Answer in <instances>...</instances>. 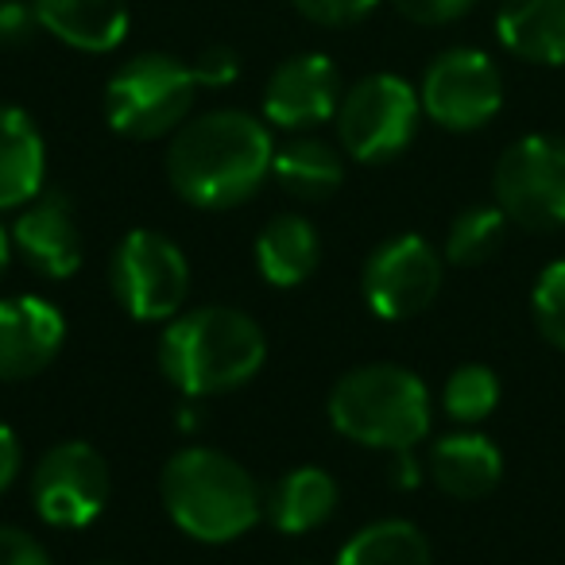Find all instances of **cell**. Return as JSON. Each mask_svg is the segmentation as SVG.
<instances>
[{
    "label": "cell",
    "instance_id": "24",
    "mask_svg": "<svg viewBox=\"0 0 565 565\" xmlns=\"http://www.w3.org/2000/svg\"><path fill=\"white\" fill-rule=\"evenodd\" d=\"M495 403H500V380L484 364H461L441 392V407L457 423H480V418L492 415Z\"/></svg>",
    "mask_w": 565,
    "mask_h": 565
},
{
    "label": "cell",
    "instance_id": "20",
    "mask_svg": "<svg viewBox=\"0 0 565 565\" xmlns=\"http://www.w3.org/2000/svg\"><path fill=\"white\" fill-rule=\"evenodd\" d=\"M338 508V480L318 465H299L279 484L271 488L264 511L279 531L287 534H307L322 526Z\"/></svg>",
    "mask_w": 565,
    "mask_h": 565
},
{
    "label": "cell",
    "instance_id": "15",
    "mask_svg": "<svg viewBox=\"0 0 565 565\" xmlns=\"http://www.w3.org/2000/svg\"><path fill=\"white\" fill-rule=\"evenodd\" d=\"M32 9L43 32L86 55H109L128 35L125 0H32Z\"/></svg>",
    "mask_w": 565,
    "mask_h": 565
},
{
    "label": "cell",
    "instance_id": "16",
    "mask_svg": "<svg viewBox=\"0 0 565 565\" xmlns=\"http://www.w3.org/2000/svg\"><path fill=\"white\" fill-rule=\"evenodd\" d=\"M495 35L523 63L565 66V0H503Z\"/></svg>",
    "mask_w": 565,
    "mask_h": 565
},
{
    "label": "cell",
    "instance_id": "4",
    "mask_svg": "<svg viewBox=\"0 0 565 565\" xmlns=\"http://www.w3.org/2000/svg\"><path fill=\"white\" fill-rule=\"evenodd\" d=\"M330 423L349 441L403 454L430 434V392L411 369L364 364L338 380L330 395Z\"/></svg>",
    "mask_w": 565,
    "mask_h": 565
},
{
    "label": "cell",
    "instance_id": "10",
    "mask_svg": "<svg viewBox=\"0 0 565 565\" xmlns=\"http://www.w3.org/2000/svg\"><path fill=\"white\" fill-rule=\"evenodd\" d=\"M113 492L109 465L89 441H58L35 461L32 503L43 523L78 531L105 511Z\"/></svg>",
    "mask_w": 565,
    "mask_h": 565
},
{
    "label": "cell",
    "instance_id": "23",
    "mask_svg": "<svg viewBox=\"0 0 565 565\" xmlns=\"http://www.w3.org/2000/svg\"><path fill=\"white\" fill-rule=\"evenodd\" d=\"M503 236H508V213L500 205H472L449 228L446 259L457 267L488 264L503 248Z\"/></svg>",
    "mask_w": 565,
    "mask_h": 565
},
{
    "label": "cell",
    "instance_id": "25",
    "mask_svg": "<svg viewBox=\"0 0 565 565\" xmlns=\"http://www.w3.org/2000/svg\"><path fill=\"white\" fill-rule=\"evenodd\" d=\"M531 315L539 333L554 349H565V259L542 267L531 291Z\"/></svg>",
    "mask_w": 565,
    "mask_h": 565
},
{
    "label": "cell",
    "instance_id": "30",
    "mask_svg": "<svg viewBox=\"0 0 565 565\" xmlns=\"http://www.w3.org/2000/svg\"><path fill=\"white\" fill-rule=\"evenodd\" d=\"M0 565H51V557L28 531L0 526Z\"/></svg>",
    "mask_w": 565,
    "mask_h": 565
},
{
    "label": "cell",
    "instance_id": "27",
    "mask_svg": "<svg viewBox=\"0 0 565 565\" xmlns=\"http://www.w3.org/2000/svg\"><path fill=\"white\" fill-rule=\"evenodd\" d=\"M392 4L403 20H411V24L441 28V24H454V20L469 17L477 0H392Z\"/></svg>",
    "mask_w": 565,
    "mask_h": 565
},
{
    "label": "cell",
    "instance_id": "33",
    "mask_svg": "<svg viewBox=\"0 0 565 565\" xmlns=\"http://www.w3.org/2000/svg\"><path fill=\"white\" fill-rule=\"evenodd\" d=\"M94 565H113V562H94Z\"/></svg>",
    "mask_w": 565,
    "mask_h": 565
},
{
    "label": "cell",
    "instance_id": "8",
    "mask_svg": "<svg viewBox=\"0 0 565 565\" xmlns=\"http://www.w3.org/2000/svg\"><path fill=\"white\" fill-rule=\"evenodd\" d=\"M495 205L508 221L534 233L565 225V140L557 136H523L508 143L492 174Z\"/></svg>",
    "mask_w": 565,
    "mask_h": 565
},
{
    "label": "cell",
    "instance_id": "22",
    "mask_svg": "<svg viewBox=\"0 0 565 565\" xmlns=\"http://www.w3.org/2000/svg\"><path fill=\"white\" fill-rule=\"evenodd\" d=\"M338 565H430V542L407 519H380L345 542Z\"/></svg>",
    "mask_w": 565,
    "mask_h": 565
},
{
    "label": "cell",
    "instance_id": "9",
    "mask_svg": "<svg viewBox=\"0 0 565 565\" xmlns=\"http://www.w3.org/2000/svg\"><path fill=\"white\" fill-rule=\"evenodd\" d=\"M418 102L434 125L449 128V132H477L503 105L500 66L477 47L441 51L426 66Z\"/></svg>",
    "mask_w": 565,
    "mask_h": 565
},
{
    "label": "cell",
    "instance_id": "29",
    "mask_svg": "<svg viewBox=\"0 0 565 565\" xmlns=\"http://www.w3.org/2000/svg\"><path fill=\"white\" fill-rule=\"evenodd\" d=\"M236 74H241V58H236L233 47H210V51H202L194 63L198 86H210V89L233 86Z\"/></svg>",
    "mask_w": 565,
    "mask_h": 565
},
{
    "label": "cell",
    "instance_id": "28",
    "mask_svg": "<svg viewBox=\"0 0 565 565\" xmlns=\"http://www.w3.org/2000/svg\"><path fill=\"white\" fill-rule=\"evenodd\" d=\"M40 32L43 28L35 20L32 4H24V0H0V47L4 51L28 47Z\"/></svg>",
    "mask_w": 565,
    "mask_h": 565
},
{
    "label": "cell",
    "instance_id": "17",
    "mask_svg": "<svg viewBox=\"0 0 565 565\" xmlns=\"http://www.w3.org/2000/svg\"><path fill=\"white\" fill-rule=\"evenodd\" d=\"M47 148L35 120L17 105H0V210H20L43 194Z\"/></svg>",
    "mask_w": 565,
    "mask_h": 565
},
{
    "label": "cell",
    "instance_id": "13",
    "mask_svg": "<svg viewBox=\"0 0 565 565\" xmlns=\"http://www.w3.org/2000/svg\"><path fill=\"white\" fill-rule=\"evenodd\" d=\"M66 338L63 310L40 295L0 299V384L40 376Z\"/></svg>",
    "mask_w": 565,
    "mask_h": 565
},
{
    "label": "cell",
    "instance_id": "31",
    "mask_svg": "<svg viewBox=\"0 0 565 565\" xmlns=\"http://www.w3.org/2000/svg\"><path fill=\"white\" fill-rule=\"evenodd\" d=\"M20 461H24V454H20V438L9 430V426L0 423V492L20 477Z\"/></svg>",
    "mask_w": 565,
    "mask_h": 565
},
{
    "label": "cell",
    "instance_id": "19",
    "mask_svg": "<svg viewBox=\"0 0 565 565\" xmlns=\"http://www.w3.org/2000/svg\"><path fill=\"white\" fill-rule=\"evenodd\" d=\"M322 241L299 213H279L256 236V264L271 287H299L318 271Z\"/></svg>",
    "mask_w": 565,
    "mask_h": 565
},
{
    "label": "cell",
    "instance_id": "21",
    "mask_svg": "<svg viewBox=\"0 0 565 565\" xmlns=\"http://www.w3.org/2000/svg\"><path fill=\"white\" fill-rule=\"evenodd\" d=\"M271 174L282 190L302 202H326L345 179V167L333 143L318 140V136H295L282 148H275Z\"/></svg>",
    "mask_w": 565,
    "mask_h": 565
},
{
    "label": "cell",
    "instance_id": "6",
    "mask_svg": "<svg viewBox=\"0 0 565 565\" xmlns=\"http://www.w3.org/2000/svg\"><path fill=\"white\" fill-rule=\"evenodd\" d=\"M423 120V102L411 82L395 74H369L341 94L338 136L356 163H387L411 148Z\"/></svg>",
    "mask_w": 565,
    "mask_h": 565
},
{
    "label": "cell",
    "instance_id": "32",
    "mask_svg": "<svg viewBox=\"0 0 565 565\" xmlns=\"http://www.w3.org/2000/svg\"><path fill=\"white\" fill-rule=\"evenodd\" d=\"M9 259H12V236L0 228V275H4V267H9Z\"/></svg>",
    "mask_w": 565,
    "mask_h": 565
},
{
    "label": "cell",
    "instance_id": "7",
    "mask_svg": "<svg viewBox=\"0 0 565 565\" xmlns=\"http://www.w3.org/2000/svg\"><path fill=\"white\" fill-rule=\"evenodd\" d=\"M109 282L136 322H171L190 291V264L171 236L132 228L113 252Z\"/></svg>",
    "mask_w": 565,
    "mask_h": 565
},
{
    "label": "cell",
    "instance_id": "2",
    "mask_svg": "<svg viewBox=\"0 0 565 565\" xmlns=\"http://www.w3.org/2000/svg\"><path fill=\"white\" fill-rule=\"evenodd\" d=\"M264 330L244 310L202 307L174 315L159 338V369L182 395H225L264 369Z\"/></svg>",
    "mask_w": 565,
    "mask_h": 565
},
{
    "label": "cell",
    "instance_id": "1",
    "mask_svg": "<svg viewBox=\"0 0 565 565\" xmlns=\"http://www.w3.org/2000/svg\"><path fill=\"white\" fill-rule=\"evenodd\" d=\"M275 143L264 120L241 109H213L186 120L167 148V179L198 210H233L271 179Z\"/></svg>",
    "mask_w": 565,
    "mask_h": 565
},
{
    "label": "cell",
    "instance_id": "14",
    "mask_svg": "<svg viewBox=\"0 0 565 565\" xmlns=\"http://www.w3.org/2000/svg\"><path fill=\"white\" fill-rule=\"evenodd\" d=\"M12 248L43 279H71L82 267V228L71 198L58 190L32 198L12 225Z\"/></svg>",
    "mask_w": 565,
    "mask_h": 565
},
{
    "label": "cell",
    "instance_id": "5",
    "mask_svg": "<svg viewBox=\"0 0 565 565\" xmlns=\"http://www.w3.org/2000/svg\"><path fill=\"white\" fill-rule=\"evenodd\" d=\"M194 66L171 55H136L105 86V120L128 140L174 136L198 97Z\"/></svg>",
    "mask_w": 565,
    "mask_h": 565
},
{
    "label": "cell",
    "instance_id": "18",
    "mask_svg": "<svg viewBox=\"0 0 565 565\" xmlns=\"http://www.w3.org/2000/svg\"><path fill=\"white\" fill-rule=\"evenodd\" d=\"M430 477L454 500H480L503 477V457L484 434H449L430 449Z\"/></svg>",
    "mask_w": 565,
    "mask_h": 565
},
{
    "label": "cell",
    "instance_id": "3",
    "mask_svg": "<svg viewBox=\"0 0 565 565\" xmlns=\"http://www.w3.org/2000/svg\"><path fill=\"white\" fill-rule=\"evenodd\" d=\"M163 508L198 542H233L259 523L264 495L252 472L210 446H186L163 465Z\"/></svg>",
    "mask_w": 565,
    "mask_h": 565
},
{
    "label": "cell",
    "instance_id": "11",
    "mask_svg": "<svg viewBox=\"0 0 565 565\" xmlns=\"http://www.w3.org/2000/svg\"><path fill=\"white\" fill-rule=\"evenodd\" d=\"M441 291V256L426 236H395L380 244L364 264V299L387 322L415 318L438 299Z\"/></svg>",
    "mask_w": 565,
    "mask_h": 565
},
{
    "label": "cell",
    "instance_id": "12",
    "mask_svg": "<svg viewBox=\"0 0 565 565\" xmlns=\"http://www.w3.org/2000/svg\"><path fill=\"white\" fill-rule=\"evenodd\" d=\"M341 105V74L330 55H291L275 66L264 89V120L287 132L318 128L330 117H338Z\"/></svg>",
    "mask_w": 565,
    "mask_h": 565
},
{
    "label": "cell",
    "instance_id": "26",
    "mask_svg": "<svg viewBox=\"0 0 565 565\" xmlns=\"http://www.w3.org/2000/svg\"><path fill=\"white\" fill-rule=\"evenodd\" d=\"M291 4L318 28H353L376 12L380 0H291Z\"/></svg>",
    "mask_w": 565,
    "mask_h": 565
}]
</instances>
